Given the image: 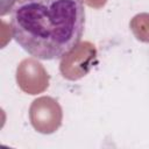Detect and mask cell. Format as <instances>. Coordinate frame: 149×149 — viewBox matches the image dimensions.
Instances as JSON below:
<instances>
[{"mask_svg":"<svg viewBox=\"0 0 149 149\" xmlns=\"http://www.w3.org/2000/svg\"><path fill=\"white\" fill-rule=\"evenodd\" d=\"M84 28L81 0H17L12 9L13 38L38 59L63 58L78 45Z\"/></svg>","mask_w":149,"mask_h":149,"instance_id":"obj_1","label":"cell"}]
</instances>
